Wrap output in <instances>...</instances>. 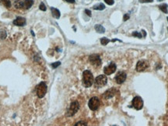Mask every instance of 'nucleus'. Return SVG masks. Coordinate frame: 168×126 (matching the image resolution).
<instances>
[{"label":"nucleus","mask_w":168,"mask_h":126,"mask_svg":"<svg viewBox=\"0 0 168 126\" xmlns=\"http://www.w3.org/2000/svg\"><path fill=\"white\" fill-rule=\"evenodd\" d=\"M94 83V79L92 72L89 70L84 71L82 73V84L85 87L91 86Z\"/></svg>","instance_id":"1"},{"label":"nucleus","mask_w":168,"mask_h":126,"mask_svg":"<svg viewBox=\"0 0 168 126\" xmlns=\"http://www.w3.org/2000/svg\"><path fill=\"white\" fill-rule=\"evenodd\" d=\"M79 109V104L78 101H73L71 103L69 109L66 111V116L67 117H72L73 116Z\"/></svg>","instance_id":"2"},{"label":"nucleus","mask_w":168,"mask_h":126,"mask_svg":"<svg viewBox=\"0 0 168 126\" xmlns=\"http://www.w3.org/2000/svg\"><path fill=\"white\" fill-rule=\"evenodd\" d=\"M107 83V78L104 75H100L95 79L94 84L96 87H102L104 86Z\"/></svg>","instance_id":"3"},{"label":"nucleus","mask_w":168,"mask_h":126,"mask_svg":"<svg viewBox=\"0 0 168 126\" xmlns=\"http://www.w3.org/2000/svg\"><path fill=\"white\" fill-rule=\"evenodd\" d=\"M47 85L44 82H41L37 87V95L39 98H43L47 93Z\"/></svg>","instance_id":"4"},{"label":"nucleus","mask_w":168,"mask_h":126,"mask_svg":"<svg viewBox=\"0 0 168 126\" xmlns=\"http://www.w3.org/2000/svg\"><path fill=\"white\" fill-rule=\"evenodd\" d=\"M88 106L90 108V110L92 111H97L99 107H100V100L98 97L97 96H94L92 97L90 100H89V103H88Z\"/></svg>","instance_id":"5"},{"label":"nucleus","mask_w":168,"mask_h":126,"mask_svg":"<svg viewBox=\"0 0 168 126\" xmlns=\"http://www.w3.org/2000/svg\"><path fill=\"white\" fill-rule=\"evenodd\" d=\"M132 106L136 110H141L143 107V100L140 96H135L132 100Z\"/></svg>","instance_id":"6"},{"label":"nucleus","mask_w":168,"mask_h":126,"mask_svg":"<svg viewBox=\"0 0 168 126\" xmlns=\"http://www.w3.org/2000/svg\"><path fill=\"white\" fill-rule=\"evenodd\" d=\"M116 69H117V66H116L115 63L110 62L109 64V65H107V66H106L104 68V74L105 75H110V74L114 73L116 71Z\"/></svg>","instance_id":"7"},{"label":"nucleus","mask_w":168,"mask_h":126,"mask_svg":"<svg viewBox=\"0 0 168 126\" xmlns=\"http://www.w3.org/2000/svg\"><path fill=\"white\" fill-rule=\"evenodd\" d=\"M127 78V75L125 72L123 71H121L119 72H118V74L116 75V76H115V81L117 82V83L118 84H122L123 83L125 80Z\"/></svg>","instance_id":"8"},{"label":"nucleus","mask_w":168,"mask_h":126,"mask_svg":"<svg viewBox=\"0 0 168 126\" xmlns=\"http://www.w3.org/2000/svg\"><path fill=\"white\" fill-rule=\"evenodd\" d=\"M89 60L90 62V63L95 66H100L101 65V59L100 58V56L98 55H92L90 56Z\"/></svg>","instance_id":"9"},{"label":"nucleus","mask_w":168,"mask_h":126,"mask_svg":"<svg viewBox=\"0 0 168 126\" xmlns=\"http://www.w3.org/2000/svg\"><path fill=\"white\" fill-rule=\"evenodd\" d=\"M148 65H148L146 61H144V60L139 61V62H138V63L136 65V71L137 72H143L147 69Z\"/></svg>","instance_id":"10"},{"label":"nucleus","mask_w":168,"mask_h":126,"mask_svg":"<svg viewBox=\"0 0 168 126\" xmlns=\"http://www.w3.org/2000/svg\"><path fill=\"white\" fill-rule=\"evenodd\" d=\"M34 5V0H23L21 1V8L28 9Z\"/></svg>","instance_id":"11"},{"label":"nucleus","mask_w":168,"mask_h":126,"mask_svg":"<svg viewBox=\"0 0 168 126\" xmlns=\"http://www.w3.org/2000/svg\"><path fill=\"white\" fill-rule=\"evenodd\" d=\"M13 24L16 25V26L23 27L26 24V19L21 16H18L13 20Z\"/></svg>","instance_id":"12"},{"label":"nucleus","mask_w":168,"mask_h":126,"mask_svg":"<svg viewBox=\"0 0 168 126\" xmlns=\"http://www.w3.org/2000/svg\"><path fill=\"white\" fill-rule=\"evenodd\" d=\"M116 90L115 89H114V88H112V89H110V90H107L105 93H104V96L106 98V99H109V98H111L112 96H115V94L116 93Z\"/></svg>","instance_id":"13"},{"label":"nucleus","mask_w":168,"mask_h":126,"mask_svg":"<svg viewBox=\"0 0 168 126\" xmlns=\"http://www.w3.org/2000/svg\"><path fill=\"white\" fill-rule=\"evenodd\" d=\"M51 13H52V16L56 18V19H59L60 16H61V13H60V11L58 9H55L54 7H51Z\"/></svg>","instance_id":"14"},{"label":"nucleus","mask_w":168,"mask_h":126,"mask_svg":"<svg viewBox=\"0 0 168 126\" xmlns=\"http://www.w3.org/2000/svg\"><path fill=\"white\" fill-rule=\"evenodd\" d=\"M95 31L97 32V33H100V34H103V33H104L105 32V28L103 27V26H101V25H100V24H97V25H95Z\"/></svg>","instance_id":"15"},{"label":"nucleus","mask_w":168,"mask_h":126,"mask_svg":"<svg viewBox=\"0 0 168 126\" xmlns=\"http://www.w3.org/2000/svg\"><path fill=\"white\" fill-rule=\"evenodd\" d=\"M159 9L164 13H168V5L166 3H163L159 6Z\"/></svg>","instance_id":"16"},{"label":"nucleus","mask_w":168,"mask_h":126,"mask_svg":"<svg viewBox=\"0 0 168 126\" xmlns=\"http://www.w3.org/2000/svg\"><path fill=\"white\" fill-rule=\"evenodd\" d=\"M93 8H94V9H96V10H103L105 9V6L103 3H99V4L94 6Z\"/></svg>","instance_id":"17"},{"label":"nucleus","mask_w":168,"mask_h":126,"mask_svg":"<svg viewBox=\"0 0 168 126\" xmlns=\"http://www.w3.org/2000/svg\"><path fill=\"white\" fill-rule=\"evenodd\" d=\"M2 3H3V5L7 7V8H10L11 7V2L10 0H1Z\"/></svg>","instance_id":"18"},{"label":"nucleus","mask_w":168,"mask_h":126,"mask_svg":"<svg viewBox=\"0 0 168 126\" xmlns=\"http://www.w3.org/2000/svg\"><path fill=\"white\" fill-rule=\"evenodd\" d=\"M110 41V40H109V39L107 38V37H102V38L100 39V43H101V44H103V45H107Z\"/></svg>","instance_id":"19"},{"label":"nucleus","mask_w":168,"mask_h":126,"mask_svg":"<svg viewBox=\"0 0 168 126\" xmlns=\"http://www.w3.org/2000/svg\"><path fill=\"white\" fill-rule=\"evenodd\" d=\"M132 36L135 37H138V38H142L143 37V35L140 34L139 32H137V31H134L132 33Z\"/></svg>","instance_id":"20"},{"label":"nucleus","mask_w":168,"mask_h":126,"mask_svg":"<svg viewBox=\"0 0 168 126\" xmlns=\"http://www.w3.org/2000/svg\"><path fill=\"white\" fill-rule=\"evenodd\" d=\"M74 126H87V123L85 121H80L79 122H77Z\"/></svg>","instance_id":"21"},{"label":"nucleus","mask_w":168,"mask_h":126,"mask_svg":"<svg viewBox=\"0 0 168 126\" xmlns=\"http://www.w3.org/2000/svg\"><path fill=\"white\" fill-rule=\"evenodd\" d=\"M6 37V31H0V39H5Z\"/></svg>","instance_id":"22"},{"label":"nucleus","mask_w":168,"mask_h":126,"mask_svg":"<svg viewBox=\"0 0 168 126\" xmlns=\"http://www.w3.org/2000/svg\"><path fill=\"white\" fill-rule=\"evenodd\" d=\"M39 8H40V9H41V10H42V11H46V9H47V8H46L45 5H44L43 3H41L40 4V6H39Z\"/></svg>","instance_id":"23"},{"label":"nucleus","mask_w":168,"mask_h":126,"mask_svg":"<svg viewBox=\"0 0 168 126\" xmlns=\"http://www.w3.org/2000/svg\"><path fill=\"white\" fill-rule=\"evenodd\" d=\"M61 65V62H54V63H52L51 64V66L53 67V68H57V67H59V65Z\"/></svg>","instance_id":"24"},{"label":"nucleus","mask_w":168,"mask_h":126,"mask_svg":"<svg viewBox=\"0 0 168 126\" xmlns=\"http://www.w3.org/2000/svg\"><path fill=\"white\" fill-rule=\"evenodd\" d=\"M104 2L107 4V5H109V6H111V5H113L114 4V0H104Z\"/></svg>","instance_id":"25"},{"label":"nucleus","mask_w":168,"mask_h":126,"mask_svg":"<svg viewBox=\"0 0 168 126\" xmlns=\"http://www.w3.org/2000/svg\"><path fill=\"white\" fill-rule=\"evenodd\" d=\"M138 1L141 3H153V0H138Z\"/></svg>","instance_id":"26"},{"label":"nucleus","mask_w":168,"mask_h":126,"mask_svg":"<svg viewBox=\"0 0 168 126\" xmlns=\"http://www.w3.org/2000/svg\"><path fill=\"white\" fill-rule=\"evenodd\" d=\"M129 18H130V16H129V14H125V15L124 16V18H123V20H124V21H126V20H129Z\"/></svg>","instance_id":"27"},{"label":"nucleus","mask_w":168,"mask_h":126,"mask_svg":"<svg viewBox=\"0 0 168 126\" xmlns=\"http://www.w3.org/2000/svg\"><path fill=\"white\" fill-rule=\"evenodd\" d=\"M85 13H86L89 16H91V12H90V10H89V9H86V10H85Z\"/></svg>","instance_id":"28"},{"label":"nucleus","mask_w":168,"mask_h":126,"mask_svg":"<svg viewBox=\"0 0 168 126\" xmlns=\"http://www.w3.org/2000/svg\"><path fill=\"white\" fill-rule=\"evenodd\" d=\"M66 2L68 3H75V0H66Z\"/></svg>","instance_id":"29"},{"label":"nucleus","mask_w":168,"mask_h":126,"mask_svg":"<svg viewBox=\"0 0 168 126\" xmlns=\"http://www.w3.org/2000/svg\"><path fill=\"white\" fill-rule=\"evenodd\" d=\"M142 32H143V36H144V37H146V31H145L144 30H142Z\"/></svg>","instance_id":"30"},{"label":"nucleus","mask_w":168,"mask_h":126,"mask_svg":"<svg viewBox=\"0 0 168 126\" xmlns=\"http://www.w3.org/2000/svg\"><path fill=\"white\" fill-rule=\"evenodd\" d=\"M158 1H160H160H163V0H158Z\"/></svg>","instance_id":"31"},{"label":"nucleus","mask_w":168,"mask_h":126,"mask_svg":"<svg viewBox=\"0 0 168 126\" xmlns=\"http://www.w3.org/2000/svg\"><path fill=\"white\" fill-rule=\"evenodd\" d=\"M166 19H167V22H168V16H167V18H166Z\"/></svg>","instance_id":"32"},{"label":"nucleus","mask_w":168,"mask_h":126,"mask_svg":"<svg viewBox=\"0 0 168 126\" xmlns=\"http://www.w3.org/2000/svg\"><path fill=\"white\" fill-rule=\"evenodd\" d=\"M114 126H116V125H114Z\"/></svg>","instance_id":"33"}]
</instances>
